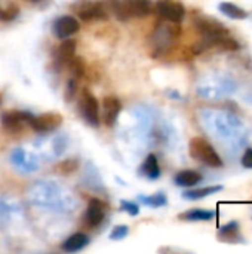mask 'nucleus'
<instances>
[{
    "label": "nucleus",
    "mask_w": 252,
    "mask_h": 254,
    "mask_svg": "<svg viewBox=\"0 0 252 254\" xmlns=\"http://www.w3.org/2000/svg\"><path fill=\"white\" fill-rule=\"evenodd\" d=\"M122 208H123L128 214H131V216H137V214L140 213L138 205H135V204H132V202H128V201H122Z\"/></svg>",
    "instance_id": "nucleus-23"
},
{
    "label": "nucleus",
    "mask_w": 252,
    "mask_h": 254,
    "mask_svg": "<svg viewBox=\"0 0 252 254\" xmlns=\"http://www.w3.org/2000/svg\"><path fill=\"white\" fill-rule=\"evenodd\" d=\"M18 13H19V9L13 3H7L3 7L0 6V19L3 21H12L18 16Z\"/></svg>",
    "instance_id": "nucleus-20"
},
{
    "label": "nucleus",
    "mask_w": 252,
    "mask_h": 254,
    "mask_svg": "<svg viewBox=\"0 0 252 254\" xmlns=\"http://www.w3.org/2000/svg\"><path fill=\"white\" fill-rule=\"evenodd\" d=\"M76 52V42L74 40H64L55 49V60L59 64H68L74 58Z\"/></svg>",
    "instance_id": "nucleus-12"
},
{
    "label": "nucleus",
    "mask_w": 252,
    "mask_h": 254,
    "mask_svg": "<svg viewBox=\"0 0 252 254\" xmlns=\"http://www.w3.org/2000/svg\"><path fill=\"white\" fill-rule=\"evenodd\" d=\"M79 107H80V113H82L83 119L91 127H98L100 125V106H98L97 98L89 91L83 92Z\"/></svg>",
    "instance_id": "nucleus-3"
},
{
    "label": "nucleus",
    "mask_w": 252,
    "mask_h": 254,
    "mask_svg": "<svg viewBox=\"0 0 252 254\" xmlns=\"http://www.w3.org/2000/svg\"><path fill=\"white\" fill-rule=\"evenodd\" d=\"M242 165L245 167V168H252V149H247L245 150V153H244V156H242Z\"/></svg>",
    "instance_id": "nucleus-24"
},
{
    "label": "nucleus",
    "mask_w": 252,
    "mask_h": 254,
    "mask_svg": "<svg viewBox=\"0 0 252 254\" xmlns=\"http://www.w3.org/2000/svg\"><path fill=\"white\" fill-rule=\"evenodd\" d=\"M189 152L190 156L196 161H201L202 164L212 167V168H220L223 167V161L215 152V149L202 137H195L190 140L189 144Z\"/></svg>",
    "instance_id": "nucleus-1"
},
{
    "label": "nucleus",
    "mask_w": 252,
    "mask_h": 254,
    "mask_svg": "<svg viewBox=\"0 0 252 254\" xmlns=\"http://www.w3.org/2000/svg\"><path fill=\"white\" fill-rule=\"evenodd\" d=\"M141 171L143 174L150 179V180H156L159 179L160 176V167H159V162H157V158L154 155H149L141 167Z\"/></svg>",
    "instance_id": "nucleus-17"
},
{
    "label": "nucleus",
    "mask_w": 252,
    "mask_h": 254,
    "mask_svg": "<svg viewBox=\"0 0 252 254\" xmlns=\"http://www.w3.org/2000/svg\"><path fill=\"white\" fill-rule=\"evenodd\" d=\"M105 216V204L97 198L91 199L88 204V210L85 213V223L89 228H97L98 225H101V222L104 220Z\"/></svg>",
    "instance_id": "nucleus-8"
},
{
    "label": "nucleus",
    "mask_w": 252,
    "mask_h": 254,
    "mask_svg": "<svg viewBox=\"0 0 252 254\" xmlns=\"http://www.w3.org/2000/svg\"><path fill=\"white\" fill-rule=\"evenodd\" d=\"M218 238L224 243H238L242 240L241 237V229H239V223L238 222H230L227 225H224L223 228H220L218 232Z\"/></svg>",
    "instance_id": "nucleus-14"
},
{
    "label": "nucleus",
    "mask_w": 252,
    "mask_h": 254,
    "mask_svg": "<svg viewBox=\"0 0 252 254\" xmlns=\"http://www.w3.org/2000/svg\"><path fill=\"white\" fill-rule=\"evenodd\" d=\"M195 24H196L198 31L203 37H208V39H218V37H223V36H227L229 34L227 28L221 22H218L217 19H214V18L199 16L195 21Z\"/></svg>",
    "instance_id": "nucleus-4"
},
{
    "label": "nucleus",
    "mask_w": 252,
    "mask_h": 254,
    "mask_svg": "<svg viewBox=\"0 0 252 254\" xmlns=\"http://www.w3.org/2000/svg\"><path fill=\"white\" fill-rule=\"evenodd\" d=\"M62 118L59 115L55 113H46V115H40V116H33L30 124L31 128L37 132H48L55 129L59 124H61Z\"/></svg>",
    "instance_id": "nucleus-9"
},
{
    "label": "nucleus",
    "mask_w": 252,
    "mask_h": 254,
    "mask_svg": "<svg viewBox=\"0 0 252 254\" xmlns=\"http://www.w3.org/2000/svg\"><path fill=\"white\" fill-rule=\"evenodd\" d=\"M215 217V211H209V210H190L186 211L180 216L181 220H187V222H208L212 220Z\"/></svg>",
    "instance_id": "nucleus-18"
},
{
    "label": "nucleus",
    "mask_w": 252,
    "mask_h": 254,
    "mask_svg": "<svg viewBox=\"0 0 252 254\" xmlns=\"http://www.w3.org/2000/svg\"><path fill=\"white\" fill-rule=\"evenodd\" d=\"M128 226H125V225H122V226H116L114 229H113V232H111V235H110V238L111 240H114V241H117V240H122V238H125L126 235H128Z\"/></svg>",
    "instance_id": "nucleus-22"
},
{
    "label": "nucleus",
    "mask_w": 252,
    "mask_h": 254,
    "mask_svg": "<svg viewBox=\"0 0 252 254\" xmlns=\"http://www.w3.org/2000/svg\"><path fill=\"white\" fill-rule=\"evenodd\" d=\"M202 174L198 173V171H193V170H184V171H180L174 182L177 186H181V188H193L196 186L198 183L202 182Z\"/></svg>",
    "instance_id": "nucleus-13"
},
{
    "label": "nucleus",
    "mask_w": 252,
    "mask_h": 254,
    "mask_svg": "<svg viewBox=\"0 0 252 254\" xmlns=\"http://www.w3.org/2000/svg\"><path fill=\"white\" fill-rule=\"evenodd\" d=\"M141 201H143L144 204L150 205V207H162V205H165V204L168 202L163 193H156V195H153V196H150V198H143V196H141Z\"/></svg>",
    "instance_id": "nucleus-21"
},
{
    "label": "nucleus",
    "mask_w": 252,
    "mask_h": 254,
    "mask_svg": "<svg viewBox=\"0 0 252 254\" xmlns=\"http://www.w3.org/2000/svg\"><path fill=\"white\" fill-rule=\"evenodd\" d=\"M218 9L226 16L233 18V19H245L248 16V12L245 9H242L241 6H238L235 3H230V1H221L218 4Z\"/></svg>",
    "instance_id": "nucleus-16"
},
{
    "label": "nucleus",
    "mask_w": 252,
    "mask_h": 254,
    "mask_svg": "<svg viewBox=\"0 0 252 254\" xmlns=\"http://www.w3.org/2000/svg\"><path fill=\"white\" fill-rule=\"evenodd\" d=\"M79 28H80L79 21L70 15L59 16L53 22V33L56 34L58 39H68L70 36L76 34L79 31Z\"/></svg>",
    "instance_id": "nucleus-7"
},
{
    "label": "nucleus",
    "mask_w": 252,
    "mask_h": 254,
    "mask_svg": "<svg viewBox=\"0 0 252 254\" xmlns=\"http://www.w3.org/2000/svg\"><path fill=\"white\" fill-rule=\"evenodd\" d=\"M77 16H80L83 21H92V19H104L107 16V12L104 6L98 1L85 0L82 3H77L74 7Z\"/></svg>",
    "instance_id": "nucleus-6"
},
{
    "label": "nucleus",
    "mask_w": 252,
    "mask_h": 254,
    "mask_svg": "<svg viewBox=\"0 0 252 254\" xmlns=\"http://www.w3.org/2000/svg\"><path fill=\"white\" fill-rule=\"evenodd\" d=\"M223 190V186H209V188H201V189H193V190H186L183 193V196L186 199H192V201H196V199H202V198H206L209 195H214L217 192Z\"/></svg>",
    "instance_id": "nucleus-19"
},
{
    "label": "nucleus",
    "mask_w": 252,
    "mask_h": 254,
    "mask_svg": "<svg viewBox=\"0 0 252 254\" xmlns=\"http://www.w3.org/2000/svg\"><path fill=\"white\" fill-rule=\"evenodd\" d=\"M33 115L27 113V112H10V113H4L1 118L3 127L9 131H19L22 128L24 124H30Z\"/></svg>",
    "instance_id": "nucleus-10"
},
{
    "label": "nucleus",
    "mask_w": 252,
    "mask_h": 254,
    "mask_svg": "<svg viewBox=\"0 0 252 254\" xmlns=\"http://www.w3.org/2000/svg\"><path fill=\"white\" fill-rule=\"evenodd\" d=\"M122 104L119 101V98L116 97H107L104 98L102 103V113H104V122L107 125H113L117 121V116L120 113Z\"/></svg>",
    "instance_id": "nucleus-11"
},
{
    "label": "nucleus",
    "mask_w": 252,
    "mask_h": 254,
    "mask_svg": "<svg viewBox=\"0 0 252 254\" xmlns=\"http://www.w3.org/2000/svg\"><path fill=\"white\" fill-rule=\"evenodd\" d=\"M156 9L162 18H165L171 22H175V24L181 22L186 16L184 6L177 0H159L156 4Z\"/></svg>",
    "instance_id": "nucleus-5"
},
{
    "label": "nucleus",
    "mask_w": 252,
    "mask_h": 254,
    "mask_svg": "<svg viewBox=\"0 0 252 254\" xmlns=\"http://www.w3.org/2000/svg\"><path fill=\"white\" fill-rule=\"evenodd\" d=\"M89 243V238L88 235L85 234H74L71 235L70 238H67L62 244V250L67 252V253H76V252H80L82 249H85Z\"/></svg>",
    "instance_id": "nucleus-15"
},
{
    "label": "nucleus",
    "mask_w": 252,
    "mask_h": 254,
    "mask_svg": "<svg viewBox=\"0 0 252 254\" xmlns=\"http://www.w3.org/2000/svg\"><path fill=\"white\" fill-rule=\"evenodd\" d=\"M150 0H122L117 3V16L126 19L129 16L141 18L150 12Z\"/></svg>",
    "instance_id": "nucleus-2"
},
{
    "label": "nucleus",
    "mask_w": 252,
    "mask_h": 254,
    "mask_svg": "<svg viewBox=\"0 0 252 254\" xmlns=\"http://www.w3.org/2000/svg\"><path fill=\"white\" fill-rule=\"evenodd\" d=\"M25 1H31V3H37V1H42V0H25Z\"/></svg>",
    "instance_id": "nucleus-25"
}]
</instances>
